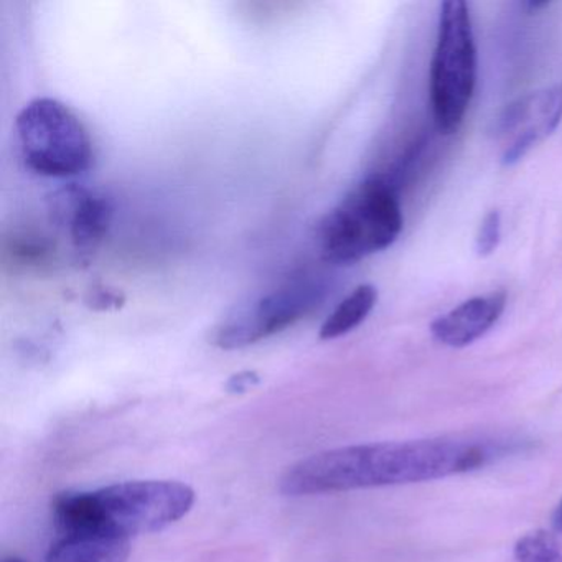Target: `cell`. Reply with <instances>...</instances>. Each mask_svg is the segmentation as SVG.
<instances>
[{"label":"cell","instance_id":"1","mask_svg":"<svg viewBox=\"0 0 562 562\" xmlns=\"http://www.w3.org/2000/svg\"><path fill=\"white\" fill-rule=\"evenodd\" d=\"M522 443L499 437H436L340 447L289 467L281 492L308 496L432 482L482 469L518 452Z\"/></svg>","mask_w":562,"mask_h":562},{"label":"cell","instance_id":"2","mask_svg":"<svg viewBox=\"0 0 562 562\" xmlns=\"http://www.w3.org/2000/svg\"><path fill=\"white\" fill-rule=\"evenodd\" d=\"M403 222L393 183L383 176L368 177L322 220V258L331 265H351L384 251L396 241Z\"/></svg>","mask_w":562,"mask_h":562},{"label":"cell","instance_id":"3","mask_svg":"<svg viewBox=\"0 0 562 562\" xmlns=\"http://www.w3.org/2000/svg\"><path fill=\"white\" fill-rule=\"evenodd\" d=\"M476 85V48L469 5L449 0L440 8L439 34L430 67V104L442 134L462 126Z\"/></svg>","mask_w":562,"mask_h":562},{"label":"cell","instance_id":"4","mask_svg":"<svg viewBox=\"0 0 562 562\" xmlns=\"http://www.w3.org/2000/svg\"><path fill=\"white\" fill-rule=\"evenodd\" d=\"M22 156L38 176L68 179L93 164V143L80 117L54 98L29 101L15 121Z\"/></svg>","mask_w":562,"mask_h":562},{"label":"cell","instance_id":"5","mask_svg":"<svg viewBox=\"0 0 562 562\" xmlns=\"http://www.w3.org/2000/svg\"><path fill=\"white\" fill-rule=\"evenodd\" d=\"M93 498L101 531L131 538L182 519L195 503V492L176 480H136L94 490Z\"/></svg>","mask_w":562,"mask_h":562},{"label":"cell","instance_id":"6","mask_svg":"<svg viewBox=\"0 0 562 562\" xmlns=\"http://www.w3.org/2000/svg\"><path fill=\"white\" fill-rule=\"evenodd\" d=\"M324 292L322 282L312 276L289 279L226 315L213 328L212 344L222 350H238L281 334L311 314Z\"/></svg>","mask_w":562,"mask_h":562},{"label":"cell","instance_id":"7","mask_svg":"<svg viewBox=\"0 0 562 562\" xmlns=\"http://www.w3.org/2000/svg\"><path fill=\"white\" fill-rule=\"evenodd\" d=\"M561 120L562 87L546 88L513 101L496 123L502 162L515 166L532 147L551 136Z\"/></svg>","mask_w":562,"mask_h":562},{"label":"cell","instance_id":"8","mask_svg":"<svg viewBox=\"0 0 562 562\" xmlns=\"http://www.w3.org/2000/svg\"><path fill=\"white\" fill-rule=\"evenodd\" d=\"M505 305L506 295L503 292L469 299L436 318L430 325V331L432 337L446 347H469L499 321Z\"/></svg>","mask_w":562,"mask_h":562},{"label":"cell","instance_id":"9","mask_svg":"<svg viewBox=\"0 0 562 562\" xmlns=\"http://www.w3.org/2000/svg\"><path fill=\"white\" fill-rule=\"evenodd\" d=\"M71 241L81 252L93 251L110 229L113 205L110 200L87 190H70L61 205Z\"/></svg>","mask_w":562,"mask_h":562},{"label":"cell","instance_id":"10","mask_svg":"<svg viewBox=\"0 0 562 562\" xmlns=\"http://www.w3.org/2000/svg\"><path fill=\"white\" fill-rule=\"evenodd\" d=\"M130 538L108 531L64 535L47 554V562H127Z\"/></svg>","mask_w":562,"mask_h":562},{"label":"cell","instance_id":"11","mask_svg":"<svg viewBox=\"0 0 562 562\" xmlns=\"http://www.w3.org/2000/svg\"><path fill=\"white\" fill-rule=\"evenodd\" d=\"M376 301L378 291L374 285H358L322 324L321 340H335L360 327L373 311Z\"/></svg>","mask_w":562,"mask_h":562},{"label":"cell","instance_id":"12","mask_svg":"<svg viewBox=\"0 0 562 562\" xmlns=\"http://www.w3.org/2000/svg\"><path fill=\"white\" fill-rule=\"evenodd\" d=\"M513 552L518 562H562V549L558 539L544 529L521 536Z\"/></svg>","mask_w":562,"mask_h":562},{"label":"cell","instance_id":"13","mask_svg":"<svg viewBox=\"0 0 562 562\" xmlns=\"http://www.w3.org/2000/svg\"><path fill=\"white\" fill-rule=\"evenodd\" d=\"M502 239V216L498 212H490L480 225L476 235V251L480 256H488L498 248Z\"/></svg>","mask_w":562,"mask_h":562},{"label":"cell","instance_id":"14","mask_svg":"<svg viewBox=\"0 0 562 562\" xmlns=\"http://www.w3.org/2000/svg\"><path fill=\"white\" fill-rule=\"evenodd\" d=\"M258 384L259 376L256 371H243V373L229 378L228 383H226V390L233 394H241L251 390V387L258 386Z\"/></svg>","mask_w":562,"mask_h":562},{"label":"cell","instance_id":"15","mask_svg":"<svg viewBox=\"0 0 562 562\" xmlns=\"http://www.w3.org/2000/svg\"><path fill=\"white\" fill-rule=\"evenodd\" d=\"M552 528L558 532H562V499L555 506L554 513H552Z\"/></svg>","mask_w":562,"mask_h":562},{"label":"cell","instance_id":"16","mask_svg":"<svg viewBox=\"0 0 562 562\" xmlns=\"http://www.w3.org/2000/svg\"><path fill=\"white\" fill-rule=\"evenodd\" d=\"M4 562H27V561H24V559H21V558H9V559H5Z\"/></svg>","mask_w":562,"mask_h":562}]
</instances>
